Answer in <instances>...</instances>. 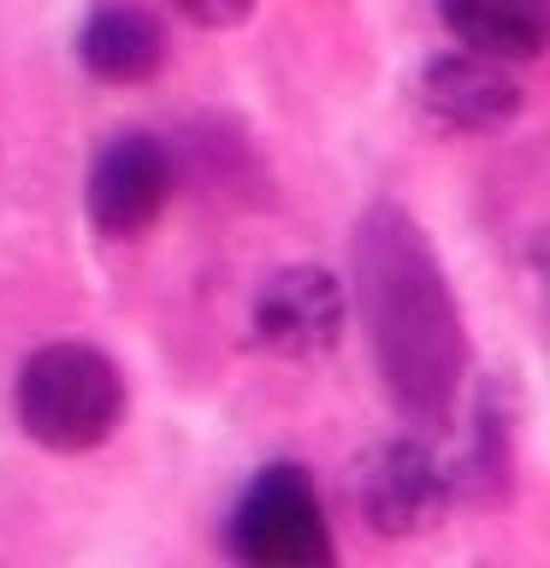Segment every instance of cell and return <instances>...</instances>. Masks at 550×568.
<instances>
[{
    "label": "cell",
    "mask_w": 550,
    "mask_h": 568,
    "mask_svg": "<svg viewBox=\"0 0 550 568\" xmlns=\"http://www.w3.org/2000/svg\"><path fill=\"white\" fill-rule=\"evenodd\" d=\"M349 302L326 266H284L255 296V337L278 355H326L344 337Z\"/></svg>",
    "instance_id": "8992f818"
},
{
    "label": "cell",
    "mask_w": 550,
    "mask_h": 568,
    "mask_svg": "<svg viewBox=\"0 0 550 568\" xmlns=\"http://www.w3.org/2000/svg\"><path fill=\"white\" fill-rule=\"evenodd\" d=\"M172 195V160L154 136L124 131L95 154L89 166V220H95L106 237H136L160 220Z\"/></svg>",
    "instance_id": "5b68a950"
},
{
    "label": "cell",
    "mask_w": 550,
    "mask_h": 568,
    "mask_svg": "<svg viewBox=\"0 0 550 568\" xmlns=\"http://www.w3.org/2000/svg\"><path fill=\"white\" fill-rule=\"evenodd\" d=\"M78 53L101 83H149L160 71V60H166V30H160L154 12L113 0V7L89 12V24L78 36Z\"/></svg>",
    "instance_id": "9c48e42d"
},
{
    "label": "cell",
    "mask_w": 550,
    "mask_h": 568,
    "mask_svg": "<svg viewBox=\"0 0 550 568\" xmlns=\"http://www.w3.org/2000/svg\"><path fill=\"white\" fill-rule=\"evenodd\" d=\"M420 106L450 131H503L521 113V83L509 78L503 60L473 48L438 53L420 71Z\"/></svg>",
    "instance_id": "52a82bcc"
},
{
    "label": "cell",
    "mask_w": 550,
    "mask_h": 568,
    "mask_svg": "<svg viewBox=\"0 0 550 568\" xmlns=\"http://www.w3.org/2000/svg\"><path fill=\"white\" fill-rule=\"evenodd\" d=\"M355 273H361V308L397 408L426 426L450 420L461 367H468V337L426 231L397 207H373L355 231Z\"/></svg>",
    "instance_id": "6da1fadb"
},
{
    "label": "cell",
    "mask_w": 550,
    "mask_h": 568,
    "mask_svg": "<svg viewBox=\"0 0 550 568\" xmlns=\"http://www.w3.org/2000/svg\"><path fill=\"white\" fill-rule=\"evenodd\" d=\"M172 7L184 12L195 30H231L255 12V0H172Z\"/></svg>",
    "instance_id": "30bf717a"
},
{
    "label": "cell",
    "mask_w": 550,
    "mask_h": 568,
    "mask_svg": "<svg viewBox=\"0 0 550 568\" xmlns=\"http://www.w3.org/2000/svg\"><path fill=\"white\" fill-rule=\"evenodd\" d=\"M450 468L432 456V444L420 438H385L355 462L349 474V497L361 509V521L379 539H408L426 532L450 504Z\"/></svg>",
    "instance_id": "277c9868"
},
{
    "label": "cell",
    "mask_w": 550,
    "mask_h": 568,
    "mask_svg": "<svg viewBox=\"0 0 550 568\" xmlns=\"http://www.w3.org/2000/svg\"><path fill=\"white\" fill-rule=\"evenodd\" d=\"M124 415V379L101 349L48 344L18 373V420L48 450H95Z\"/></svg>",
    "instance_id": "7a4b0ae2"
},
{
    "label": "cell",
    "mask_w": 550,
    "mask_h": 568,
    "mask_svg": "<svg viewBox=\"0 0 550 568\" xmlns=\"http://www.w3.org/2000/svg\"><path fill=\"white\" fill-rule=\"evenodd\" d=\"M438 18L461 48L503 65L539 60L550 42V0H438Z\"/></svg>",
    "instance_id": "ba28073f"
},
{
    "label": "cell",
    "mask_w": 550,
    "mask_h": 568,
    "mask_svg": "<svg viewBox=\"0 0 550 568\" xmlns=\"http://www.w3.org/2000/svg\"><path fill=\"white\" fill-rule=\"evenodd\" d=\"M231 550L248 568H326L332 521L302 468H266L231 515Z\"/></svg>",
    "instance_id": "3957f363"
}]
</instances>
